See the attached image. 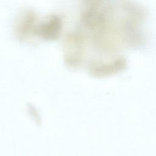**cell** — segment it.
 <instances>
[{"mask_svg": "<svg viewBox=\"0 0 156 156\" xmlns=\"http://www.w3.org/2000/svg\"><path fill=\"white\" fill-rule=\"evenodd\" d=\"M61 29V23L57 17L51 18L48 21L41 26L39 31L40 35L46 38H55L59 35Z\"/></svg>", "mask_w": 156, "mask_h": 156, "instance_id": "obj_1", "label": "cell"}]
</instances>
